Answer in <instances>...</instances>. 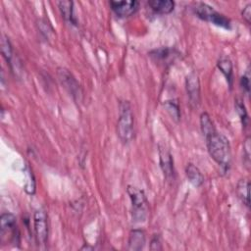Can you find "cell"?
I'll list each match as a JSON object with an SVG mask.
<instances>
[{
	"mask_svg": "<svg viewBox=\"0 0 251 251\" xmlns=\"http://www.w3.org/2000/svg\"><path fill=\"white\" fill-rule=\"evenodd\" d=\"M205 138L210 156L224 172H228L231 165V150L228 139L217 131Z\"/></svg>",
	"mask_w": 251,
	"mask_h": 251,
	"instance_id": "6da1fadb",
	"label": "cell"
},
{
	"mask_svg": "<svg viewBox=\"0 0 251 251\" xmlns=\"http://www.w3.org/2000/svg\"><path fill=\"white\" fill-rule=\"evenodd\" d=\"M134 114L129 101L120 102V116L117 124V132L124 143L130 142L134 137Z\"/></svg>",
	"mask_w": 251,
	"mask_h": 251,
	"instance_id": "7a4b0ae2",
	"label": "cell"
},
{
	"mask_svg": "<svg viewBox=\"0 0 251 251\" xmlns=\"http://www.w3.org/2000/svg\"><path fill=\"white\" fill-rule=\"evenodd\" d=\"M127 191L132 201L133 220L138 223L144 222L148 216V201L145 193L133 185H129Z\"/></svg>",
	"mask_w": 251,
	"mask_h": 251,
	"instance_id": "3957f363",
	"label": "cell"
},
{
	"mask_svg": "<svg viewBox=\"0 0 251 251\" xmlns=\"http://www.w3.org/2000/svg\"><path fill=\"white\" fill-rule=\"evenodd\" d=\"M195 15L203 21L210 22L218 27L229 30L230 29V20L225 15L214 10L213 7L209 6L206 3H197L194 8Z\"/></svg>",
	"mask_w": 251,
	"mask_h": 251,
	"instance_id": "277c9868",
	"label": "cell"
},
{
	"mask_svg": "<svg viewBox=\"0 0 251 251\" xmlns=\"http://www.w3.org/2000/svg\"><path fill=\"white\" fill-rule=\"evenodd\" d=\"M58 77L61 84L68 91V92L73 96L76 101H80L83 95V91L81 86L75 79V77L69 72V70L65 68L58 69Z\"/></svg>",
	"mask_w": 251,
	"mask_h": 251,
	"instance_id": "5b68a950",
	"label": "cell"
},
{
	"mask_svg": "<svg viewBox=\"0 0 251 251\" xmlns=\"http://www.w3.org/2000/svg\"><path fill=\"white\" fill-rule=\"evenodd\" d=\"M36 238L39 244H46L48 237V224L47 217L44 210H38L34 218Z\"/></svg>",
	"mask_w": 251,
	"mask_h": 251,
	"instance_id": "8992f818",
	"label": "cell"
},
{
	"mask_svg": "<svg viewBox=\"0 0 251 251\" xmlns=\"http://www.w3.org/2000/svg\"><path fill=\"white\" fill-rule=\"evenodd\" d=\"M112 11L120 18H128L136 14L139 8V2L137 0L131 1H110Z\"/></svg>",
	"mask_w": 251,
	"mask_h": 251,
	"instance_id": "52a82bcc",
	"label": "cell"
},
{
	"mask_svg": "<svg viewBox=\"0 0 251 251\" xmlns=\"http://www.w3.org/2000/svg\"><path fill=\"white\" fill-rule=\"evenodd\" d=\"M159 159L160 167L163 171V174L167 181H173L175 179V170H174V161L170 151L164 145H159Z\"/></svg>",
	"mask_w": 251,
	"mask_h": 251,
	"instance_id": "ba28073f",
	"label": "cell"
},
{
	"mask_svg": "<svg viewBox=\"0 0 251 251\" xmlns=\"http://www.w3.org/2000/svg\"><path fill=\"white\" fill-rule=\"evenodd\" d=\"M185 86L190 103L193 105H197L200 101V83L198 76L194 73L189 74L186 77Z\"/></svg>",
	"mask_w": 251,
	"mask_h": 251,
	"instance_id": "9c48e42d",
	"label": "cell"
},
{
	"mask_svg": "<svg viewBox=\"0 0 251 251\" xmlns=\"http://www.w3.org/2000/svg\"><path fill=\"white\" fill-rule=\"evenodd\" d=\"M146 242L145 233L141 229H133L130 232L129 241H128V249L134 251L141 250Z\"/></svg>",
	"mask_w": 251,
	"mask_h": 251,
	"instance_id": "30bf717a",
	"label": "cell"
},
{
	"mask_svg": "<svg viewBox=\"0 0 251 251\" xmlns=\"http://www.w3.org/2000/svg\"><path fill=\"white\" fill-rule=\"evenodd\" d=\"M148 5L158 14H169L175 8V2L172 0H150Z\"/></svg>",
	"mask_w": 251,
	"mask_h": 251,
	"instance_id": "8fae6325",
	"label": "cell"
},
{
	"mask_svg": "<svg viewBox=\"0 0 251 251\" xmlns=\"http://www.w3.org/2000/svg\"><path fill=\"white\" fill-rule=\"evenodd\" d=\"M0 222H1L2 234L8 233V231H11L14 234V238H16V230H17L16 217L10 213H4L1 215Z\"/></svg>",
	"mask_w": 251,
	"mask_h": 251,
	"instance_id": "7c38bea8",
	"label": "cell"
},
{
	"mask_svg": "<svg viewBox=\"0 0 251 251\" xmlns=\"http://www.w3.org/2000/svg\"><path fill=\"white\" fill-rule=\"evenodd\" d=\"M185 175L188 181L196 187H199L203 184L204 183V177L200 170L193 164L189 163L187 164L185 168Z\"/></svg>",
	"mask_w": 251,
	"mask_h": 251,
	"instance_id": "4fadbf2b",
	"label": "cell"
},
{
	"mask_svg": "<svg viewBox=\"0 0 251 251\" xmlns=\"http://www.w3.org/2000/svg\"><path fill=\"white\" fill-rule=\"evenodd\" d=\"M58 6L62 17L73 25H77V20L74 15V2L72 1H60Z\"/></svg>",
	"mask_w": 251,
	"mask_h": 251,
	"instance_id": "5bb4252c",
	"label": "cell"
},
{
	"mask_svg": "<svg viewBox=\"0 0 251 251\" xmlns=\"http://www.w3.org/2000/svg\"><path fill=\"white\" fill-rule=\"evenodd\" d=\"M249 187H250V183L247 180H240L237 183V186H236V193L239 199L241 200V202L246 207H249V204H250Z\"/></svg>",
	"mask_w": 251,
	"mask_h": 251,
	"instance_id": "9a60e30c",
	"label": "cell"
},
{
	"mask_svg": "<svg viewBox=\"0 0 251 251\" xmlns=\"http://www.w3.org/2000/svg\"><path fill=\"white\" fill-rule=\"evenodd\" d=\"M218 69L224 74L228 85L232 86V63L228 58H221L217 63Z\"/></svg>",
	"mask_w": 251,
	"mask_h": 251,
	"instance_id": "2e32d148",
	"label": "cell"
},
{
	"mask_svg": "<svg viewBox=\"0 0 251 251\" xmlns=\"http://www.w3.org/2000/svg\"><path fill=\"white\" fill-rule=\"evenodd\" d=\"M200 127L204 137L211 135L212 133L216 132V128L214 126L213 121L211 120L210 116L207 113H202L200 116Z\"/></svg>",
	"mask_w": 251,
	"mask_h": 251,
	"instance_id": "e0dca14e",
	"label": "cell"
},
{
	"mask_svg": "<svg viewBox=\"0 0 251 251\" xmlns=\"http://www.w3.org/2000/svg\"><path fill=\"white\" fill-rule=\"evenodd\" d=\"M1 52L4 58L9 62L10 64L12 61V56H13V50H12V46L10 44V41L7 37H3L1 41Z\"/></svg>",
	"mask_w": 251,
	"mask_h": 251,
	"instance_id": "ac0fdd59",
	"label": "cell"
},
{
	"mask_svg": "<svg viewBox=\"0 0 251 251\" xmlns=\"http://www.w3.org/2000/svg\"><path fill=\"white\" fill-rule=\"evenodd\" d=\"M235 109H236V112L241 120V124L246 127L247 124H248V121H249V118H248V114H247V111H246V108H245V105L244 103L239 100V99H236L235 100Z\"/></svg>",
	"mask_w": 251,
	"mask_h": 251,
	"instance_id": "d6986e66",
	"label": "cell"
},
{
	"mask_svg": "<svg viewBox=\"0 0 251 251\" xmlns=\"http://www.w3.org/2000/svg\"><path fill=\"white\" fill-rule=\"evenodd\" d=\"M165 107L167 109V111L171 114V116L173 117L174 120L179 121L181 114H180V107L179 104L177 103V101H166L165 102Z\"/></svg>",
	"mask_w": 251,
	"mask_h": 251,
	"instance_id": "ffe728a7",
	"label": "cell"
},
{
	"mask_svg": "<svg viewBox=\"0 0 251 251\" xmlns=\"http://www.w3.org/2000/svg\"><path fill=\"white\" fill-rule=\"evenodd\" d=\"M171 52H172V50L170 48L163 47V48H160V49L152 51L150 54H151L152 57H155L158 60H165L168 57H170Z\"/></svg>",
	"mask_w": 251,
	"mask_h": 251,
	"instance_id": "44dd1931",
	"label": "cell"
},
{
	"mask_svg": "<svg viewBox=\"0 0 251 251\" xmlns=\"http://www.w3.org/2000/svg\"><path fill=\"white\" fill-rule=\"evenodd\" d=\"M240 86L242 90L245 91L246 94H249L250 91V76H249V69L246 70L245 74L240 79Z\"/></svg>",
	"mask_w": 251,
	"mask_h": 251,
	"instance_id": "7402d4cb",
	"label": "cell"
},
{
	"mask_svg": "<svg viewBox=\"0 0 251 251\" xmlns=\"http://www.w3.org/2000/svg\"><path fill=\"white\" fill-rule=\"evenodd\" d=\"M162 243H161V238L159 235L155 234L153 238L151 239L150 242V249L151 250H162Z\"/></svg>",
	"mask_w": 251,
	"mask_h": 251,
	"instance_id": "603a6c76",
	"label": "cell"
},
{
	"mask_svg": "<svg viewBox=\"0 0 251 251\" xmlns=\"http://www.w3.org/2000/svg\"><path fill=\"white\" fill-rule=\"evenodd\" d=\"M250 147H251L250 137H247L245 141H244V144H243V154H244V157H245L248 164H249V161H250Z\"/></svg>",
	"mask_w": 251,
	"mask_h": 251,
	"instance_id": "cb8c5ba5",
	"label": "cell"
},
{
	"mask_svg": "<svg viewBox=\"0 0 251 251\" xmlns=\"http://www.w3.org/2000/svg\"><path fill=\"white\" fill-rule=\"evenodd\" d=\"M241 15H242L243 19L245 20V22L248 25H250V23H251V4H247L243 8V10L241 12Z\"/></svg>",
	"mask_w": 251,
	"mask_h": 251,
	"instance_id": "d4e9b609",
	"label": "cell"
}]
</instances>
